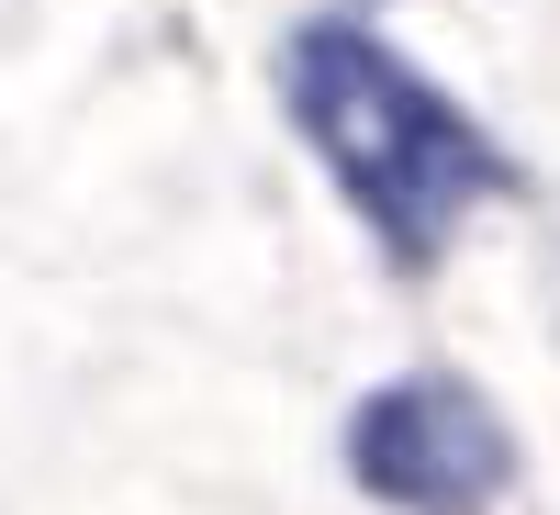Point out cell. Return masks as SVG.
<instances>
[{
  "instance_id": "1",
  "label": "cell",
  "mask_w": 560,
  "mask_h": 515,
  "mask_svg": "<svg viewBox=\"0 0 560 515\" xmlns=\"http://www.w3.org/2000/svg\"><path fill=\"white\" fill-rule=\"evenodd\" d=\"M280 113H292V134L337 179V202L370 224V247L404 280H427L516 191V157L359 12H314L280 34Z\"/></svg>"
},
{
  "instance_id": "2",
  "label": "cell",
  "mask_w": 560,
  "mask_h": 515,
  "mask_svg": "<svg viewBox=\"0 0 560 515\" xmlns=\"http://www.w3.org/2000/svg\"><path fill=\"white\" fill-rule=\"evenodd\" d=\"M348 482L393 515H493L516 493V426L471 370H393L348 414Z\"/></svg>"
}]
</instances>
